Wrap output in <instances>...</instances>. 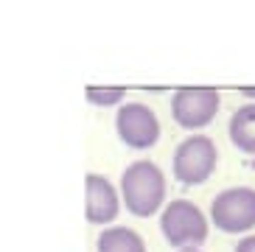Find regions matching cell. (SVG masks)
I'll return each instance as SVG.
<instances>
[{
    "label": "cell",
    "mask_w": 255,
    "mask_h": 252,
    "mask_svg": "<svg viewBox=\"0 0 255 252\" xmlns=\"http://www.w3.org/2000/svg\"><path fill=\"white\" fill-rule=\"evenodd\" d=\"M121 199L124 208L137 219H149L163 210L165 202V174L151 160H135L121 174Z\"/></svg>",
    "instance_id": "obj_1"
},
{
    "label": "cell",
    "mask_w": 255,
    "mask_h": 252,
    "mask_svg": "<svg viewBox=\"0 0 255 252\" xmlns=\"http://www.w3.org/2000/svg\"><path fill=\"white\" fill-rule=\"evenodd\" d=\"M115 132L129 148H151L160 140V121L151 107L127 101L115 115Z\"/></svg>",
    "instance_id": "obj_6"
},
{
    "label": "cell",
    "mask_w": 255,
    "mask_h": 252,
    "mask_svg": "<svg viewBox=\"0 0 255 252\" xmlns=\"http://www.w3.org/2000/svg\"><path fill=\"white\" fill-rule=\"evenodd\" d=\"M84 96H87V101H90L93 107H115V104L124 101L127 90L124 87H87Z\"/></svg>",
    "instance_id": "obj_10"
},
{
    "label": "cell",
    "mask_w": 255,
    "mask_h": 252,
    "mask_svg": "<svg viewBox=\"0 0 255 252\" xmlns=\"http://www.w3.org/2000/svg\"><path fill=\"white\" fill-rule=\"evenodd\" d=\"M84 216L90 224H110L121 213V193L118 188L101 174H87L84 179Z\"/></svg>",
    "instance_id": "obj_7"
},
{
    "label": "cell",
    "mask_w": 255,
    "mask_h": 252,
    "mask_svg": "<svg viewBox=\"0 0 255 252\" xmlns=\"http://www.w3.org/2000/svg\"><path fill=\"white\" fill-rule=\"evenodd\" d=\"M208 216L191 199H174L160 213V233L171 247L180 250H199L208 241Z\"/></svg>",
    "instance_id": "obj_2"
},
{
    "label": "cell",
    "mask_w": 255,
    "mask_h": 252,
    "mask_svg": "<svg viewBox=\"0 0 255 252\" xmlns=\"http://www.w3.org/2000/svg\"><path fill=\"white\" fill-rule=\"evenodd\" d=\"M227 134H230L233 146L244 151V154H255V101L253 104H244L233 112L230 126H227Z\"/></svg>",
    "instance_id": "obj_8"
},
{
    "label": "cell",
    "mask_w": 255,
    "mask_h": 252,
    "mask_svg": "<svg viewBox=\"0 0 255 252\" xmlns=\"http://www.w3.org/2000/svg\"><path fill=\"white\" fill-rule=\"evenodd\" d=\"M210 222L222 233H250L255 230V188L239 185L225 188L210 202Z\"/></svg>",
    "instance_id": "obj_4"
},
{
    "label": "cell",
    "mask_w": 255,
    "mask_h": 252,
    "mask_svg": "<svg viewBox=\"0 0 255 252\" xmlns=\"http://www.w3.org/2000/svg\"><path fill=\"white\" fill-rule=\"evenodd\" d=\"M216 160H219L216 143L205 134H191L174 151L171 171L177 182H182V185H202L213 177Z\"/></svg>",
    "instance_id": "obj_3"
},
{
    "label": "cell",
    "mask_w": 255,
    "mask_h": 252,
    "mask_svg": "<svg viewBox=\"0 0 255 252\" xmlns=\"http://www.w3.org/2000/svg\"><path fill=\"white\" fill-rule=\"evenodd\" d=\"M241 96H247V98H255V87H241Z\"/></svg>",
    "instance_id": "obj_12"
},
{
    "label": "cell",
    "mask_w": 255,
    "mask_h": 252,
    "mask_svg": "<svg viewBox=\"0 0 255 252\" xmlns=\"http://www.w3.org/2000/svg\"><path fill=\"white\" fill-rule=\"evenodd\" d=\"M222 98L213 87H182L171 96V115L182 129H202L216 118Z\"/></svg>",
    "instance_id": "obj_5"
},
{
    "label": "cell",
    "mask_w": 255,
    "mask_h": 252,
    "mask_svg": "<svg viewBox=\"0 0 255 252\" xmlns=\"http://www.w3.org/2000/svg\"><path fill=\"white\" fill-rule=\"evenodd\" d=\"M180 252H202V250H180Z\"/></svg>",
    "instance_id": "obj_13"
},
{
    "label": "cell",
    "mask_w": 255,
    "mask_h": 252,
    "mask_svg": "<svg viewBox=\"0 0 255 252\" xmlns=\"http://www.w3.org/2000/svg\"><path fill=\"white\" fill-rule=\"evenodd\" d=\"M236 252H255V233L241 238L239 244H236Z\"/></svg>",
    "instance_id": "obj_11"
},
{
    "label": "cell",
    "mask_w": 255,
    "mask_h": 252,
    "mask_svg": "<svg viewBox=\"0 0 255 252\" xmlns=\"http://www.w3.org/2000/svg\"><path fill=\"white\" fill-rule=\"evenodd\" d=\"M98 252H146V241L132 227H107L96 241Z\"/></svg>",
    "instance_id": "obj_9"
}]
</instances>
